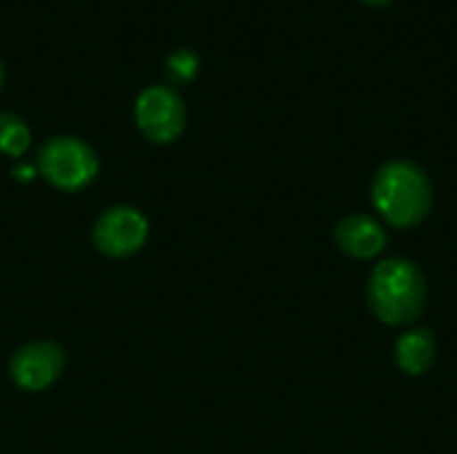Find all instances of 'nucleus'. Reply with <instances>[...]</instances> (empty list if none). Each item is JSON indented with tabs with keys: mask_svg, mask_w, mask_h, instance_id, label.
<instances>
[{
	"mask_svg": "<svg viewBox=\"0 0 457 454\" xmlns=\"http://www.w3.org/2000/svg\"><path fill=\"white\" fill-rule=\"evenodd\" d=\"M134 118L139 131L158 144L174 142L187 123V107L177 86L171 83H150L137 94Z\"/></svg>",
	"mask_w": 457,
	"mask_h": 454,
	"instance_id": "nucleus-4",
	"label": "nucleus"
},
{
	"mask_svg": "<svg viewBox=\"0 0 457 454\" xmlns=\"http://www.w3.org/2000/svg\"><path fill=\"white\" fill-rule=\"evenodd\" d=\"M426 300V276L415 262L404 257L380 260L370 273L367 305L372 316L386 326H412L423 316Z\"/></svg>",
	"mask_w": 457,
	"mask_h": 454,
	"instance_id": "nucleus-2",
	"label": "nucleus"
},
{
	"mask_svg": "<svg viewBox=\"0 0 457 454\" xmlns=\"http://www.w3.org/2000/svg\"><path fill=\"white\" fill-rule=\"evenodd\" d=\"M163 67H166V75L177 83H187L198 75V67H201V56L195 48L190 45H177L166 54L163 59Z\"/></svg>",
	"mask_w": 457,
	"mask_h": 454,
	"instance_id": "nucleus-10",
	"label": "nucleus"
},
{
	"mask_svg": "<svg viewBox=\"0 0 457 454\" xmlns=\"http://www.w3.org/2000/svg\"><path fill=\"white\" fill-rule=\"evenodd\" d=\"M367 5H388L391 0H364Z\"/></svg>",
	"mask_w": 457,
	"mask_h": 454,
	"instance_id": "nucleus-12",
	"label": "nucleus"
},
{
	"mask_svg": "<svg viewBox=\"0 0 457 454\" xmlns=\"http://www.w3.org/2000/svg\"><path fill=\"white\" fill-rule=\"evenodd\" d=\"M372 206L396 230H412L431 217L434 185L415 161H388L375 171Z\"/></svg>",
	"mask_w": 457,
	"mask_h": 454,
	"instance_id": "nucleus-1",
	"label": "nucleus"
},
{
	"mask_svg": "<svg viewBox=\"0 0 457 454\" xmlns=\"http://www.w3.org/2000/svg\"><path fill=\"white\" fill-rule=\"evenodd\" d=\"M64 351L51 340H35L21 345L8 364V375L16 388L40 393L51 388L64 372Z\"/></svg>",
	"mask_w": 457,
	"mask_h": 454,
	"instance_id": "nucleus-6",
	"label": "nucleus"
},
{
	"mask_svg": "<svg viewBox=\"0 0 457 454\" xmlns=\"http://www.w3.org/2000/svg\"><path fill=\"white\" fill-rule=\"evenodd\" d=\"M335 244L351 260H375L388 246V233L370 214H348L335 227Z\"/></svg>",
	"mask_w": 457,
	"mask_h": 454,
	"instance_id": "nucleus-7",
	"label": "nucleus"
},
{
	"mask_svg": "<svg viewBox=\"0 0 457 454\" xmlns=\"http://www.w3.org/2000/svg\"><path fill=\"white\" fill-rule=\"evenodd\" d=\"M37 171L48 185L64 193H78L99 174V158L88 142L72 134H59L37 150Z\"/></svg>",
	"mask_w": 457,
	"mask_h": 454,
	"instance_id": "nucleus-3",
	"label": "nucleus"
},
{
	"mask_svg": "<svg viewBox=\"0 0 457 454\" xmlns=\"http://www.w3.org/2000/svg\"><path fill=\"white\" fill-rule=\"evenodd\" d=\"M32 171H35L32 166H19V169H13L16 179H24V182H27V179H32Z\"/></svg>",
	"mask_w": 457,
	"mask_h": 454,
	"instance_id": "nucleus-11",
	"label": "nucleus"
},
{
	"mask_svg": "<svg viewBox=\"0 0 457 454\" xmlns=\"http://www.w3.org/2000/svg\"><path fill=\"white\" fill-rule=\"evenodd\" d=\"M29 142H32V131H29L27 120L16 112L3 110L0 112V153L19 158L21 153H27Z\"/></svg>",
	"mask_w": 457,
	"mask_h": 454,
	"instance_id": "nucleus-9",
	"label": "nucleus"
},
{
	"mask_svg": "<svg viewBox=\"0 0 457 454\" xmlns=\"http://www.w3.org/2000/svg\"><path fill=\"white\" fill-rule=\"evenodd\" d=\"M0 86H3V62H0Z\"/></svg>",
	"mask_w": 457,
	"mask_h": 454,
	"instance_id": "nucleus-13",
	"label": "nucleus"
},
{
	"mask_svg": "<svg viewBox=\"0 0 457 454\" xmlns=\"http://www.w3.org/2000/svg\"><path fill=\"white\" fill-rule=\"evenodd\" d=\"M147 233H150V225L142 211L131 206H112L94 225V246L104 257L123 260L145 246Z\"/></svg>",
	"mask_w": 457,
	"mask_h": 454,
	"instance_id": "nucleus-5",
	"label": "nucleus"
},
{
	"mask_svg": "<svg viewBox=\"0 0 457 454\" xmlns=\"http://www.w3.org/2000/svg\"><path fill=\"white\" fill-rule=\"evenodd\" d=\"M394 361L407 377L426 375L436 361V334L428 326H410L394 345Z\"/></svg>",
	"mask_w": 457,
	"mask_h": 454,
	"instance_id": "nucleus-8",
	"label": "nucleus"
}]
</instances>
